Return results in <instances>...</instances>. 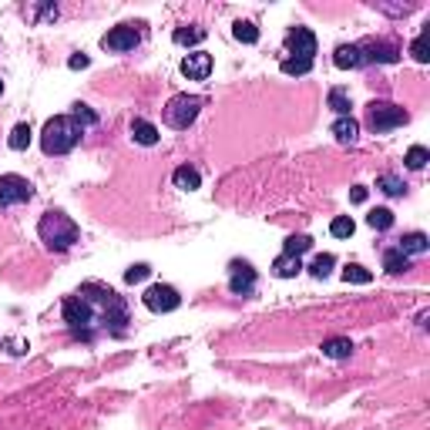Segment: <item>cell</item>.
Returning a JSON list of instances; mask_svg holds the SVG:
<instances>
[{
  "mask_svg": "<svg viewBox=\"0 0 430 430\" xmlns=\"http://www.w3.org/2000/svg\"><path fill=\"white\" fill-rule=\"evenodd\" d=\"M61 319L68 326V333L84 343V346H94L98 339H121L128 333L131 323V309L128 300L112 289L108 282H81L71 296H64L61 302Z\"/></svg>",
  "mask_w": 430,
  "mask_h": 430,
  "instance_id": "obj_1",
  "label": "cell"
},
{
  "mask_svg": "<svg viewBox=\"0 0 430 430\" xmlns=\"http://www.w3.org/2000/svg\"><path fill=\"white\" fill-rule=\"evenodd\" d=\"M38 236L51 252H68V249L81 239V229H77V222L71 219V215H64L61 208H51V212L40 215Z\"/></svg>",
  "mask_w": 430,
  "mask_h": 430,
  "instance_id": "obj_2",
  "label": "cell"
},
{
  "mask_svg": "<svg viewBox=\"0 0 430 430\" xmlns=\"http://www.w3.org/2000/svg\"><path fill=\"white\" fill-rule=\"evenodd\" d=\"M81 138H84V128L71 114H54L40 131V148L44 155H68L81 145Z\"/></svg>",
  "mask_w": 430,
  "mask_h": 430,
  "instance_id": "obj_3",
  "label": "cell"
},
{
  "mask_svg": "<svg viewBox=\"0 0 430 430\" xmlns=\"http://www.w3.org/2000/svg\"><path fill=\"white\" fill-rule=\"evenodd\" d=\"M202 108H206V98H202V94H175L169 105L162 108V121L175 131H185L188 125L199 118Z\"/></svg>",
  "mask_w": 430,
  "mask_h": 430,
  "instance_id": "obj_4",
  "label": "cell"
},
{
  "mask_svg": "<svg viewBox=\"0 0 430 430\" xmlns=\"http://www.w3.org/2000/svg\"><path fill=\"white\" fill-rule=\"evenodd\" d=\"M410 121V114L404 112L400 105H393V101H370L367 105V125L374 135H387L393 128H404Z\"/></svg>",
  "mask_w": 430,
  "mask_h": 430,
  "instance_id": "obj_5",
  "label": "cell"
},
{
  "mask_svg": "<svg viewBox=\"0 0 430 430\" xmlns=\"http://www.w3.org/2000/svg\"><path fill=\"white\" fill-rule=\"evenodd\" d=\"M141 302L148 306L151 313H175V309L182 306V296H178V289L169 286V282H155V286L145 289Z\"/></svg>",
  "mask_w": 430,
  "mask_h": 430,
  "instance_id": "obj_6",
  "label": "cell"
},
{
  "mask_svg": "<svg viewBox=\"0 0 430 430\" xmlns=\"http://www.w3.org/2000/svg\"><path fill=\"white\" fill-rule=\"evenodd\" d=\"M34 199V185L20 175H0V208L24 206Z\"/></svg>",
  "mask_w": 430,
  "mask_h": 430,
  "instance_id": "obj_7",
  "label": "cell"
},
{
  "mask_svg": "<svg viewBox=\"0 0 430 430\" xmlns=\"http://www.w3.org/2000/svg\"><path fill=\"white\" fill-rule=\"evenodd\" d=\"M138 44H141V31H138L135 24H118V27H112V31L101 38V47L112 51V54H128Z\"/></svg>",
  "mask_w": 430,
  "mask_h": 430,
  "instance_id": "obj_8",
  "label": "cell"
},
{
  "mask_svg": "<svg viewBox=\"0 0 430 430\" xmlns=\"http://www.w3.org/2000/svg\"><path fill=\"white\" fill-rule=\"evenodd\" d=\"M360 44V54H363V64L370 68V64H397L400 61V47L393 44V40H376V38H370V40H356Z\"/></svg>",
  "mask_w": 430,
  "mask_h": 430,
  "instance_id": "obj_9",
  "label": "cell"
},
{
  "mask_svg": "<svg viewBox=\"0 0 430 430\" xmlns=\"http://www.w3.org/2000/svg\"><path fill=\"white\" fill-rule=\"evenodd\" d=\"M256 282H259V276H256L252 262H245V259L229 262V289L236 296H252L256 293Z\"/></svg>",
  "mask_w": 430,
  "mask_h": 430,
  "instance_id": "obj_10",
  "label": "cell"
},
{
  "mask_svg": "<svg viewBox=\"0 0 430 430\" xmlns=\"http://www.w3.org/2000/svg\"><path fill=\"white\" fill-rule=\"evenodd\" d=\"M282 47H286L289 57L313 61V57H316V34H313L309 27H293V31L286 34V40H282Z\"/></svg>",
  "mask_w": 430,
  "mask_h": 430,
  "instance_id": "obj_11",
  "label": "cell"
},
{
  "mask_svg": "<svg viewBox=\"0 0 430 430\" xmlns=\"http://www.w3.org/2000/svg\"><path fill=\"white\" fill-rule=\"evenodd\" d=\"M182 75L188 81H206L212 75V54L208 51H195V54H185L182 57Z\"/></svg>",
  "mask_w": 430,
  "mask_h": 430,
  "instance_id": "obj_12",
  "label": "cell"
},
{
  "mask_svg": "<svg viewBox=\"0 0 430 430\" xmlns=\"http://www.w3.org/2000/svg\"><path fill=\"white\" fill-rule=\"evenodd\" d=\"M333 64H337L339 71H360V68H367L363 54H360V44H339L337 51H333Z\"/></svg>",
  "mask_w": 430,
  "mask_h": 430,
  "instance_id": "obj_13",
  "label": "cell"
},
{
  "mask_svg": "<svg viewBox=\"0 0 430 430\" xmlns=\"http://www.w3.org/2000/svg\"><path fill=\"white\" fill-rule=\"evenodd\" d=\"M131 138H135L138 145H145V148H151V145H158V138H162V131L155 128L151 121H145V118H135V121H131Z\"/></svg>",
  "mask_w": 430,
  "mask_h": 430,
  "instance_id": "obj_14",
  "label": "cell"
},
{
  "mask_svg": "<svg viewBox=\"0 0 430 430\" xmlns=\"http://www.w3.org/2000/svg\"><path fill=\"white\" fill-rule=\"evenodd\" d=\"M171 182H175V188H182V192H195V188H202V175H199V169H192V165H178V169L171 171Z\"/></svg>",
  "mask_w": 430,
  "mask_h": 430,
  "instance_id": "obj_15",
  "label": "cell"
},
{
  "mask_svg": "<svg viewBox=\"0 0 430 430\" xmlns=\"http://www.w3.org/2000/svg\"><path fill=\"white\" fill-rule=\"evenodd\" d=\"M397 249H400L407 259H410V256H424V252L430 249V239L424 236V232H407V236L397 243Z\"/></svg>",
  "mask_w": 430,
  "mask_h": 430,
  "instance_id": "obj_16",
  "label": "cell"
},
{
  "mask_svg": "<svg viewBox=\"0 0 430 430\" xmlns=\"http://www.w3.org/2000/svg\"><path fill=\"white\" fill-rule=\"evenodd\" d=\"M323 356H330V360H350L353 356V343L346 337H330V339H323Z\"/></svg>",
  "mask_w": 430,
  "mask_h": 430,
  "instance_id": "obj_17",
  "label": "cell"
},
{
  "mask_svg": "<svg viewBox=\"0 0 430 430\" xmlns=\"http://www.w3.org/2000/svg\"><path fill=\"white\" fill-rule=\"evenodd\" d=\"M208 38L206 27H199V24H188V27H178L175 34H171V40L178 44V47H192V44H202V40Z\"/></svg>",
  "mask_w": 430,
  "mask_h": 430,
  "instance_id": "obj_18",
  "label": "cell"
},
{
  "mask_svg": "<svg viewBox=\"0 0 430 430\" xmlns=\"http://www.w3.org/2000/svg\"><path fill=\"white\" fill-rule=\"evenodd\" d=\"M330 131L337 135V141H339V145H353V141H356V135H360V125H356L353 118H337V121L330 125Z\"/></svg>",
  "mask_w": 430,
  "mask_h": 430,
  "instance_id": "obj_19",
  "label": "cell"
},
{
  "mask_svg": "<svg viewBox=\"0 0 430 430\" xmlns=\"http://www.w3.org/2000/svg\"><path fill=\"white\" fill-rule=\"evenodd\" d=\"M272 272H276L279 279H293V276H300V272H302V262L296 259V256H286V252H279V256H276V262H272Z\"/></svg>",
  "mask_w": 430,
  "mask_h": 430,
  "instance_id": "obj_20",
  "label": "cell"
},
{
  "mask_svg": "<svg viewBox=\"0 0 430 430\" xmlns=\"http://www.w3.org/2000/svg\"><path fill=\"white\" fill-rule=\"evenodd\" d=\"M326 105L337 112V118H350V108H353V101H350V91H346V88H330Z\"/></svg>",
  "mask_w": 430,
  "mask_h": 430,
  "instance_id": "obj_21",
  "label": "cell"
},
{
  "mask_svg": "<svg viewBox=\"0 0 430 430\" xmlns=\"http://www.w3.org/2000/svg\"><path fill=\"white\" fill-rule=\"evenodd\" d=\"M383 269H387V272H393V276H400V272H407V269H410V259H407L397 245H390V249H383Z\"/></svg>",
  "mask_w": 430,
  "mask_h": 430,
  "instance_id": "obj_22",
  "label": "cell"
},
{
  "mask_svg": "<svg viewBox=\"0 0 430 430\" xmlns=\"http://www.w3.org/2000/svg\"><path fill=\"white\" fill-rule=\"evenodd\" d=\"M376 188L383 192V195H390V199H400L404 192H407V185L393 175V171H383V175H376Z\"/></svg>",
  "mask_w": 430,
  "mask_h": 430,
  "instance_id": "obj_23",
  "label": "cell"
},
{
  "mask_svg": "<svg viewBox=\"0 0 430 430\" xmlns=\"http://www.w3.org/2000/svg\"><path fill=\"white\" fill-rule=\"evenodd\" d=\"M31 138H34L31 125H27V121H20V125H14V131L7 135V145H10L14 151H24L27 145H31Z\"/></svg>",
  "mask_w": 430,
  "mask_h": 430,
  "instance_id": "obj_24",
  "label": "cell"
},
{
  "mask_svg": "<svg viewBox=\"0 0 430 430\" xmlns=\"http://www.w3.org/2000/svg\"><path fill=\"white\" fill-rule=\"evenodd\" d=\"M279 71L282 75H289V77H302V75L313 71V61H302V57H282Z\"/></svg>",
  "mask_w": 430,
  "mask_h": 430,
  "instance_id": "obj_25",
  "label": "cell"
},
{
  "mask_svg": "<svg viewBox=\"0 0 430 430\" xmlns=\"http://www.w3.org/2000/svg\"><path fill=\"white\" fill-rule=\"evenodd\" d=\"M343 282H353V286H367V282H374V272H370V269H363L360 262H350V266L343 269Z\"/></svg>",
  "mask_w": 430,
  "mask_h": 430,
  "instance_id": "obj_26",
  "label": "cell"
},
{
  "mask_svg": "<svg viewBox=\"0 0 430 430\" xmlns=\"http://www.w3.org/2000/svg\"><path fill=\"white\" fill-rule=\"evenodd\" d=\"M232 34H236V40H243V44H259V27L249 24V20H236L232 24Z\"/></svg>",
  "mask_w": 430,
  "mask_h": 430,
  "instance_id": "obj_27",
  "label": "cell"
},
{
  "mask_svg": "<svg viewBox=\"0 0 430 430\" xmlns=\"http://www.w3.org/2000/svg\"><path fill=\"white\" fill-rule=\"evenodd\" d=\"M367 225L376 229V232H387V229H393V212L390 208H374V212L367 215Z\"/></svg>",
  "mask_w": 430,
  "mask_h": 430,
  "instance_id": "obj_28",
  "label": "cell"
},
{
  "mask_svg": "<svg viewBox=\"0 0 430 430\" xmlns=\"http://www.w3.org/2000/svg\"><path fill=\"white\" fill-rule=\"evenodd\" d=\"M309 249H313V239H309V236H289L286 245H282V252H286V256H296V259H300L302 252H309Z\"/></svg>",
  "mask_w": 430,
  "mask_h": 430,
  "instance_id": "obj_29",
  "label": "cell"
},
{
  "mask_svg": "<svg viewBox=\"0 0 430 430\" xmlns=\"http://www.w3.org/2000/svg\"><path fill=\"white\" fill-rule=\"evenodd\" d=\"M333 266H337V256H330V252H323L316 259L309 262V272L316 276V279H326L330 272H333Z\"/></svg>",
  "mask_w": 430,
  "mask_h": 430,
  "instance_id": "obj_30",
  "label": "cell"
},
{
  "mask_svg": "<svg viewBox=\"0 0 430 430\" xmlns=\"http://www.w3.org/2000/svg\"><path fill=\"white\" fill-rule=\"evenodd\" d=\"M356 232V222L350 215H337L333 222H330V236H337V239H350Z\"/></svg>",
  "mask_w": 430,
  "mask_h": 430,
  "instance_id": "obj_31",
  "label": "cell"
},
{
  "mask_svg": "<svg viewBox=\"0 0 430 430\" xmlns=\"http://www.w3.org/2000/svg\"><path fill=\"white\" fill-rule=\"evenodd\" d=\"M404 162H407V169H410V171H420L430 162V151L424 148V145H413V148L407 151V158H404Z\"/></svg>",
  "mask_w": 430,
  "mask_h": 430,
  "instance_id": "obj_32",
  "label": "cell"
},
{
  "mask_svg": "<svg viewBox=\"0 0 430 430\" xmlns=\"http://www.w3.org/2000/svg\"><path fill=\"white\" fill-rule=\"evenodd\" d=\"M71 118H75V121H77V125H81V128H84V131L98 125V114H94L91 108H88V105H75V112H71Z\"/></svg>",
  "mask_w": 430,
  "mask_h": 430,
  "instance_id": "obj_33",
  "label": "cell"
},
{
  "mask_svg": "<svg viewBox=\"0 0 430 430\" xmlns=\"http://www.w3.org/2000/svg\"><path fill=\"white\" fill-rule=\"evenodd\" d=\"M148 276H151V266H148V262H135L128 272H125V282H131V286H135V282H145Z\"/></svg>",
  "mask_w": 430,
  "mask_h": 430,
  "instance_id": "obj_34",
  "label": "cell"
},
{
  "mask_svg": "<svg viewBox=\"0 0 430 430\" xmlns=\"http://www.w3.org/2000/svg\"><path fill=\"white\" fill-rule=\"evenodd\" d=\"M410 54L417 57L420 64H427V61H430V54H427V31H424V34H420V38L410 44Z\"/></svg>",
  "mask_w": 430,
  "mask_h": 430,
  "instance_id": "obj_35",
  "label": "cell"
},
{
  "mask_svg": "<svg viewBox=\"0 0 430 430\" xmlns=\"http://www.w3.org/2000/svg\"><path fill=\"white\" fill-rule=\"evenodd\" d=\"M88 64H91V61H88V57H84V54H75V57H71V61H68V68H71V71H84Z\"/></svg>",
  "mask_w": 430,
  "mask_h": 430,
  "instance_id": "obj_36",
  "label": "cell"
},
{
  "mask_svg": "<svg viewBox=\"0 0 430 430\" xmlns=\"http://www.w3.org/2000/svg\"><path fill=\"white\" fill-rule=\"evenodd\" d=\"M350 202L363 206V202H367V188H363V185H353V188H350Z\"/></svg>",
  "mask_w": 430,
  "mask_h": 430,
  "instance_id": "obj_37",
  "label": "cell"
},
{
  "mask_svg": "<svg viewBox=\"0 0 430 430\" xmlns=\"http://www.w3.org/2000/svg\"><path fill=\"white\" fill-rule=\"evenodd\" d=\"M0 94H3V81H0Z\"/></svg>",
  "mask_w": 430,
  "mask_h": 430,
  "instance_id": "obj_38",
  "label": "cell"
}]
</instances>
